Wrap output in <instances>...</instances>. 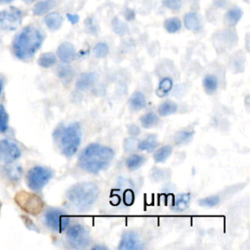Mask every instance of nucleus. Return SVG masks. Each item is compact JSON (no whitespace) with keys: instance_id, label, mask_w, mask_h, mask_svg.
Wrapping results in <instances>:
<instances>
[{"instance_id":"aec40b11","label":"nucleus","mask_w":250,"mask_h":250,"mask_svg":"<svg viewBox=\"0 0 250 250\" xmlns=\"http://www.w3.org/2000/svg\"><path fill=\"white\" fill-rule=\"evenodd\" d=\"M178 109V104L172 101H166L158 106V114L160 116H168L174 114Z\"/></svg>"},{"instance_id":"c03bdc74","label":"nucleus","mask_w":250,"mask_h":250,"mask_svg":"<svg viewBox=\"0 0 250 250\" xmlns=\"http://www.w3.org/2000/svg\"><path fill=\"white\" fill-rule=\"evenodd\" d=\"M93 249H104V250H106L107 248L105 246H103V245H97V246H94Z\"/></svg>"},{"instance_id":"9d476101","label":"nucleus","mask_w":250,"mask_h":250,"mask_svg":"<svg viewBox=\"0 0 250 250\" xmlns=\"http://www.w3.org/2000/svg\"><path fill=\"white\" fill-rule=\"evenodd\" d=\"M21 156L19 146L8 139L0 141V161L5 164H12Z\"/></svg>"},{"instance_id":"9b49d317","label":"nucleus","mask_w":250,"mask_h":250,"mask_svg":"<svg viewBox=\"0 0 250 250\" xmlns=\"http://www.w3.org/2000/svg\"><path fill=\"white\" fill-rule=\"evenodd\" d=\"M143 248V242L139 235L133 231L125 232L118 245L119 250H140Z\"/></svg>"},{"instance_id":"7c9ffc66","label":"nucleus","mask_w":250,"mask_h":250,"mask_svg":"<svg viewBox=\"0 0 250 250\" xmlns=\"http://www.w3.org/2000/svg\"><path fill=\"white\" fill-rule=\"evenodd\" d=\"M9 127V115L3 104H0V134L5 133Z\"/></svg>"},{"instance_id":"a18cd8bd","label":"nucleus","mask_w":250,"mask_h":250,"mask_svg":"<svg viewBox=\"0 0 250 250\" xmlns=\"http://www.w3.org/2000/svg\"><path fill=\"white\" fill-rule=\"evenodd\" d=\"M14 0H0V4H5V3H11Z\"/></svg>"},{"instance_id":"393cba45","label":"nucleus","mask_w":250,"mask_h":250,"mask_svg":"<svg viewBox=\"0 0 250 250\" xmlns=\"http://www.w3.org/2000/svg\"><path fill=\"white\" fill-rule=\"evenodd\" d=\"M146 159L143 155L140 154H132L131 156H129L126 160V166L129 170H137L138 168H140L144 163H145Z\"/></svg>"},{"instance_id":"20e7f679","label":"nucleus","mask_w":250,"mask_h":250,"mask_svg":"<svg viewBox=\"0 0 250 250\" xmlns=\"http://www.w3.org/2000/svg\"><path fill=\"white\" fill-rule=\"evenodd\" d=\"M81 137L82 133L79 123L74 122L65 127L61 134L60 140L62 153L65 156H72L80 146Z\"/></svg>"},{"instance_id":"4c0bfd02","label":"nucleus","mask_w":250,"mask_h":250,"mask_svg":"<svg viewBox=\"0 0 250 250\" xmlns=\"http://www.w3.org/2000/svg\"><path fill=\"white\" fill-rule=\"evenodd\" d=\"M134 201V193L131 190H126L124 195V202L126 205H131Z\"/></svg>"},{"instance_id":"39448f33","label":"nucleus","mask_w":250,"mask_h":250,"mask_svg":"<svg viewBox=\"0 0 250 250\" xmlns=\"http://www.w3.org/2000/svg\"><path fill=\"white\" fill-rule=\"evenodd\" d=\"M53 171L44 166H34L26 174V185L34 191L41 190L53 178Z\"/></svg>"},{"instance_id":"7ed1b4c3","label":"nucleus","mask_w":250,"mask_h":250,"mask_svg":"<svg viewBox=\"0 0 250 250\" xmlns=\"http://www.w3.org/2000/svg\"><path fill=\"white\" fill-rule=\"evenodd\" d=\"M99 193V188L96 184L83 182L71 187L66 192V197L76 209L86 211L94 205Z\"/></svg>"},{"instance_id":"c756f323","label":"nucleus","mask_w":250,"mask_h":250,"mask_svg":"<svg viewBox=\"0 0 250 250\" xmlns=\"http://www.w3.org/2000/svg\"><path fill=\"white\" fill-rule=\"evenodd\" d=\"M194 132L193 131H186V130H182L179 131L175 137H174V141L177 145H184L187 144L188 142H189L192 137H193Z\"/></svg>"},{"instance_id":"4be33fe9","label":"nucleus","mask_w":250,"mask_h":250,"mask_svg":"<svg viewBox=\"0 0 250 250\" xmlns=\"http://www.w3.org/2000/svg\"><path fill=\"white\" fill-rule=\"evenodd\" d=\"M157 137L155 135H149L138 145V148L140 150L152 151L157 146Z\"/></svg>"},{"instance_id":"c9c22d12","label":"nucleus","mask_w":250,"mask_h":250,"mask_svg":"<svg viewBox=\"0 0 250 250\" xmlns=\"http://www.w3.org/2000/svg\"><path fill=\"white\" fill-rule=\"evenodd\" d=\"M58 75L62 80L71 79V76H72L71 69L68 68V67H65V66H61V67L58 68Z\"/></svg>"},{"instance_id":"2eb2a0df","label":"nucleus","mask_w":250,"mask_h":250,"mask_svg":"<svg viewBox=\"0 0 250 250\" xmlns=\"http://www.w3.org/2000/svg\"><path fill=\"white\" fill-rule=\"evenodd\" d=\"M173 80L170 77H164L160 80V82L158 83V86L155 90V94L157 97L159 98H164L166 97L170 91L173 88Z\"/></svg>"},{"instance_id":"412c9836","label":"nucleus","mask_w":250,"mask_h":250,"mask_svg":"<svg viewBox=\"0 0 250 250\" xmlns=\"http://www.w3.org/2000/svg\"><path fill=\"white\" fill-rule=\"evenodd\" d=\"M57 62V57L54 53L48 52V53H43L37 60V63L44 68L51 67Z\"/></svg>"},{"instance_id":"a19ab883","label":"nucleus","mask_w":250,"mask_h":250,"mask_svg":"<svg viewBox=\"0 0 250 250\" xmlns=\"http://www.w3.org/2000/svg\"><path fill=\"white\" fill-rule=\"evenodd\" d=\"M66 18L70 21V23H72V24H75V23H77L79 21V16L76 15V14L67 13L66 14Z\"/></svg>"},{"instance_id":"bb28decb","label":"nucleus","mask_w":250,"mask_h":250,"mask_svg":"<svg viewBox=\"0 0 250 250\" xmlns=\"http://www.w3.org/2000/svg\"><path fill=\"white\" fill-rule=\"evenodd\" d=\"M172 146H164L160 148H158L154 155H153V159L155 162L160 163V162H164L167 160V158L170 156V154L172 153Z\"/></svg>"},{"instance_id":"5701e85b","label":"nucleus","mask_w":250,"mask_h":250,"mask_svg":"<svg viewBox=\"0 0 250 250\" xmlns=\"http://www.w3.org/2000/svg\"><path fill=\"white\" fill-rule=\"evenodd\" d=\"M190 201V194L189 193H182L179 194L175 201H174V205H173V209L176 211H183L185 209H187L188 203Z\"/></svg>"},{"instance_id":"1a4fd4ad","label":"nucleus","mask_w":250,"mask_h":250,"mask_svg":"<svg viewBox=\"0 0 250 250\" xmlns=\"http://www.w3.org/2000/svg\"><path fill=\"white\" fill-rule=\"evenodd\" d=\"M21 21L22 12L16 7H10L0 12V27L4 30H16L21 25Z\"/></svg>"},{"instance_id":"a878e982","label":"nucleus","mask_w":250,"mask_h":250,"mask_svg":"<svg viewBox=\"0 0 250 250\" xmlns=\"http://www.w3.org/2000/svg\"><path fill=\"white\" fill-rule=\"evenodd\" d=\"M203 87L207 94H213L218 89L217 77L214 75H206L203 79Z\"/></svg>"},{"instance_id":"72a5a7b5","label":"nucleus","mask_w":250,"mask_h":250,"mask_svg":"<svg viewBox=\"0 0 250 250\" xmlns=\"http://www.w3.org/2000/svg\"><path fill=\"white\" fill-rule=\"evenodd\" d=\"M6 173L9 177L10 180L12 181H18L20 178H21V166H11L9 168L6 169Z\"/></svg>"},{"instance_id":"473e14b6","label":"nucleus","mask_w":250,"mask_h":250,"mask_svg":"<svg viewBox=\"0 0 250 250\" xmlns=\"http://www.w3.org/2000/svg\"><path fill=\"white\" fill-rule=\"evenodd\" d=\"M219 202H220V197L218 195H211L198 200V204L200 206H204L208 208L215 207L216 205H218Z\"/></svg>"},{"instance_id":"f8f14e48","label":"nucleus","mask_w":250,"mask_h":250,"mask_svg":"<svg viewBox=\"0 0 250 250\" xmlns=\"http://www.w3.org/2000/svg\"><path fill=\"white\" fill-rule=\"evenodd\" d=\"M57 55L63 63H69L74 60L76 50L73 44L69 42H63L58 47Z\"/></svg>"},{"instance_id":"a211bd4d","label":"nucleus","mask_w":250,"mask_h":250,"mask_svg":"<svg viewBox=\"0 0 250 250\" xmlns=\"http://www.w3.org/2000/svg\"><path fill=\"white\" fill-rule=\"evenodd\" d=\"M96 81V74L93 72L83 73L76 82V88L80 91L88 89Z\"/></svg>"},{"instance_id":"6e6552de","label":"nucleus","mask_w":250,"mask_h":250,"mask_svg":"<svg viewBox=\"0 0 250 250\" xmlns=\"http://www.w3.org/2000/svg\"><path fill=\"white\" fill-rule=\"evenodd\" d=\"M66 238L73 248H86L91 242L89 232L81 225H73L69 227L66 231Z\"/></svg>"},{"instance_id":"cd10ccee","label":"nucleus","mask_w":250,"mask_h":250,"mask_svg":"<svg viewBox=\"0 0 250 250\" xmlns=\"http://www.w3.org/2000/svg\"><path fill=\"white\" fill-rule=\"evenodd\" d=\"M140 121L144 128H151L154 127L159 122V118L155 113L147 112L141 117Z\"/></svg>"},{"instance_id":"4468645a","label":"nucleus","mask_w":250,"mask_h":250,"mask_svg":"<svg viewBox=\"0 0 250 250\" xmlns=\"http://www.w3.org/2000/svg\"><path fill=\"white\" fill-rule=\"evenodd\" d=\"M45 24L47 25V27L52 30V31H56L58 29L61 28V26L62 25L63 22V19L62 17L61 14L57 13V12H52L50 14H48L45 19H44Z\"/></svg>"},{"instance_id":"e433bc0d","label":"nucleus","mask_w":250,"mask_h":250,"mask_svg":"<svg viewBox=\"0 0 250 250\" xmlns=\"http://www.w3.org/2000/svg\"><path fill=\"white\" fill-rule=\"evenodd\" d=\"M85 25H86L87 31H88L89 33H91V34H96V33H97L98 27H97V25H95L93 19H91V18L87 19V20L85 21Z\"/></svg>"},{"instance_id":"c85d7f7f","label":"nucleus","mask_w":250,"mask_h":250,"mask_svg":"<svg viewBox=\"0 0 250 250\" xmlns=\"http://www.w3.org/2000/svg\"><path fill=\"white\" fill-rule=\"evenodd\" d=\"M182 27V22L179 18H169L164 21V28L169 33H176Z\"/></svg>"},{"instance_id":"49530a36","label":"nucleus","mask_w":250,"mask_h":250,"mask_svg":"<svg viewBox=\"0 0 250 250\" xmlns=\"http://www.w3.org/2000/svg\"><path fill=\"white\" fill-rule=\"evenodd\" d=\"M25 3H27V4H30V3H33L34 1H36V0H23Z\"/></svg>"},{"instance_id":"f704fd0d","label":"nucleus","mask_w":250,"mask_h":250,"mask_svg":"<svg viewBox=\"0 0 250 250\" xmlns=\"http://www.w3.org/2000/svg\"><path fill=\"white\" fill-rule=\"evenodd\" d=\"M162 3L168 9L176 11L182 7L183 0H162Z\"/></svg>"},{"instance_id":"79ce46f5","label":"nucleus","mask_w":250,"mask_h":250,"mask_svg":"<svg viewBox=\"0 0 250 250\" xmlns=\"http://www.w3.org/2000/svg\"><path fill=\"white\" fill-rule=\"evenodd\" d=\"M124 17L127 21H133L135 19V12L131 9H126L125 13H124Z\"/></svg>"},{"instance_id":"0eeeda50","label":"nucleus","mask_w":250,"mask_h":250,"mask_svg":"<svg viewBox=\"0 0 250 250\" xmlns=\"http://www.w3.org/2000/svg\"><path fill=\"white\" fill-rule=\"evenodd\" d=\"M46 226L58 232H62L69 225V217L60 209H49L44 216Z\"/></svg>"},{"instance_id":"b1692460","label":"nucleus","mask_w":250,"mask_h":250,"mask_svg":"<svg viewBox=\"0 0 250 250\" xmlns=\"http://www.w3.org/2000/svg\"><path fill=\"white\" fill-rule=\"evenodd\" d=\"M111 28L114 31V33L120 36L125 35L129 32V26L123 21L116 17L113 18V20L111 21Z\"/></svg>"},{"instance_id":"423d86ee","label":"nucleus","mask_w":250,"mask_h":250,"mask_svg":"<svg viewBox=\"0 0 250 250\" xmlns=\"http://www.w3.org/2000/svg\"><path fill=\"white\" fill-rule=\"evenodd\" d=\"M15 201L23 211L31 215L39 214L44 205L42 199L38 195L23 190L16 194Z\"/></svg>"},{"instance_id":"ea45409f","label":"nucleus","mask_w":250,"mask_h":250,"mask_svg":"<svg viewBox=\"0 0 250 250\" xmlns=\"http://www.w3.org/2000/svg\"><path fill=\"white\" fill-rule=\"evenodd\" d=\"M128 132H129V134L132 135V136H138V135L140 134V128H139L137 125L132 124V125H130V126L128 127Z\"/></svg>"},{"instance_id":"6ab92c4d","label":"nucleus","mask_w":250,"mask_h":250,"mask_svg":"<svg viewBox=\"0 0 250 250\" xmlns=\"http://www.w3.org/2000/svg\"><path fill=\"white\" fill-rule=\"evenodd\" d=\"M130 107L133 110H140L146 106V98L142 92H135L129 100Z\"/></svg>"},{"instance_id":"f257e3e1","label":"nucleus","mask_w":250,"mask_h":250,"mask_svg":"<svg viewBox=\"0 0 250 250\" xmlns=\"http://www.w3.org/2000/svg\"><path fill=\"white\" fill-rule=\"evenodd\" d=\"M44 41V34L35 26L23 27L14 38L12 51L14 56L21 61L31 59Z\"/></svg>"},{"instance_id":"ddd939ff","label":"nucleus","mask_w":250,"mask_h":250,"mask_svg":"<svg viewBox=\"0 0 250 250\" xmlns=\"http://www.w3.org/2000/svg\"><path fill=\"white\" fill-rule=\"evenodd\" d=\"M184 22H185V26L191 31H199L202 27L201 20L198 14L194 12L187 13L184 18Z\"/></svg>"},{"instance_id":"2f4dec72","label":"nucleus","mask_w":250,"mask_h":250,"mask_svg":"<svg viewBox=\"0 0 250 250\" xmlns=\"http://www.w3.org/2000/svg\"><path fill=\"white\" fill-rule=\"evenodd\" d=\"M108 52H109V48L107 44L104 42L97 43L93 48V53L97 58H105L108 55Z\"/></svg>"},{"instance_id":"dca6fc26","label":"nucleus","mask_w":250,"mask_h":250,"mask_svg":"<svg viewBox=\"0 0 250 250\" xmlns=\"http://www.w3.org/2000/svg\"><path fill=\"white\" fill-rule=\"evenodd\" d=\"M55 6H56L55 0H41L34 5L32 12L35 16H42L47 12L51 11Z\"/></svg>"},{"instance_id":"37998d69","label":"nucleus","mask_w":250,"mask_h":250,"mask_svg":"<svg viewBox=\"0 0 250 250\" xmlns=\"http://www.w3.org/2000/svg\"><path fill=\"white\" fill-rule=\"evenodd\" d=\"M3 88H4V81H3V78L0 76V97L3 92Z\"/></svg>"},{"instance_id":"58836bf2","label":"nucleus","mask_w":250,"mask_h":250,"mask_svg":"<svg viewBox=\"0 0 250 250\" xmlns=\"http://www.w3.org/2000/svg\"><path fill=\"white\" fill-rule=\"evenodd\" d=\"M135 144H136L135 140H133V139H126L125 142H124V148L127 151H131L132 149L135 148Z\"/></svg>"},{"instance_id":"f03ea898","label":"nucleus","mask_w":250,"mask_h":250,"mask_svg":"<svg viewBox=\"0 0 250 250\" xmlns=\"http://www.w3.org/2000/svg\"><path fill=\"white\" fill-rule=\"evenodd\" d=\"M114 157L112 148L100 145L90 144L79 155L80 167L92 174H97L106 169Z\"/></svg>"},{"instance_id":"de8ad7c7","label":"nucleus","mask_w":250,"mask_h":250,"mask_svg":"<svg viewBox=\"0 0 250 250\" xmlns=\"http://www.w3.org/2000/svg\"><path fill=\"white\" fill-rule=\"evenodd\" d=\"M0 209H1V202H0Z\"/></svg>"},{"instance_id":"f3484780","label":"nucleus","mask_w":250,"mask_h":250,"mask_svg":"<svg viewBox=\"0 0 250 250\" xmlns=\"http://www.w3.org/2000/svg\"><path fill=\"white\" fill-rule=\"evenodd\" d=\"M242 11L239 8H232L229 10L224 18L225 24L228 26H234L241 19Z\"/></svg>"}]
</instances>
